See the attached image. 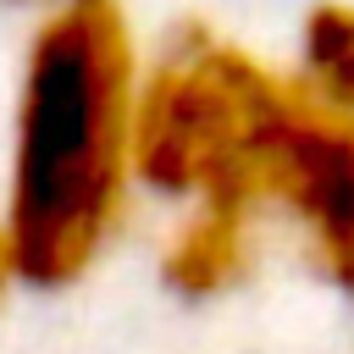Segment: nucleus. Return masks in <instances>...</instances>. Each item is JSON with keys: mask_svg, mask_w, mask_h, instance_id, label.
I'll return each instance as SVG.
<instances>
[{"mask_svg": "<svg viewBox=\"0 0 354 354\" xmlns=\"http://www.w3.org/2000/svg\"><path fill=\"white\" fill-rule=\"evenodd\" d=\"M138 50L116 0L55 6L22 61L6 232L33 288L77 282L111 243L138 127Z\"/></svg>", "mask_w": 354, "mask_h": 354, "instance_id": "f257e3e1", "label": "nucleus"}, {"mask_svg": "<svg viewBox=\"0 0 354 354\" xmlns=\"http://www.w3.org/2000/svg\"><path fill=\"white\" fill-rule=\"evenodd\" d=\"M288 94V77L188 22L138 83V183L171 199H243L249 160Z\"/></svg>", "mask_w": 354, "mask_h": 354, "instance_id": "f03ea898", "label": "nucleus"}, {"mask_svg": "<svg viewBox=\"0 0 354 354\" xmlns=\"http://www.w3.org/2000/svg\"><path fill=\"white\" fill-rule=\"evenodd\" d=\"M243 199L254 210H282L315 271L354 293V111L293 83L249 160Z\"/></svg>", "mask_w": 354, "mask_h": 354, "instance_id": "7ed1b4c3", "label": "nucleus"}, {"mask_svg": "<svg viewBox=\"0 0 354 354\" xmlns=\"http://www.w3.org/2000/svg\"><path fill=\"white\" fill-rule=\"evenodd\" d=\"M249 221L243 199H194L188 221L160 249V282L183 299H216L249 277Z\"/></svg>", "mask_w": 354, "mask_h": 354, "instance_id": "20e7f679", "label": "nucleus"}, {"mask_svg": "<svg viewBox=\"0 0 354 354\" xmlns=\"http://www.w3.org/2000/svg\"><path fill=\"white\" fill-rule=\"evenodd\" d=\"M299 83L354 111V0H321L299 22Z\"/></svg>", "mask_w": 354, "mask_h": 354, "instance_id": "39448f33", "label": "nucleus"}, {"mask_svg": "<svg viewBox=\"0 0 354 354\" xmlns=\"http://www.w3.org/2000/svg\"><path fill=\"white\" fill-rule=\"evenodd\" d=\"M17 277H22V271H17V249H11V232H6V221H0V304H6V293H11Z\"/></svg>", "mask_w": 354, "mask_h": 354, "instance_id": "423d86ee", "label": "nucleus"}, {"mask_svg": "<svg viewBox=\"0 0 354 354\" xmlns=\"http://www.w3.org/2000/svg\"><path fill=\"white\" fill-rule=\"evenodd\" d=\"M55 6H66V0H55Z\"/></svg>", "mask_w": 354, "mask_h": 354, "instance_id": "0eeeda50", "label": "nucleus"}]
</instances>
